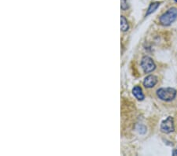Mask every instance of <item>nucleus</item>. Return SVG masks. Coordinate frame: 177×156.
<instances>
[{
  "label": "nucleus",
  "instance_id": "obj_11",
  "mask_svg": "<svg viewBox=\"0 0 177 156\" xmlns=\"http://www.w3.org/2000/svg\"><path fill=\"white\" fill-rule=\"evenodd\" d=\"M175 2H177V0H175Z\"/></svg>",
  "mask_w": 177,
  "mask_h": 156
},
{
  "label": "nucleus",
  "instance_id": "obj_8",
  "mask_svg": "<svg viewBox=\"0 0 177 156\" xmlns=\"http://www.w3.org/2000/svg\"><path fill=\"white\" fill-rule=\"evenodd\" d=\"M120 26H121V30L123 32L127 31L129 29L128 23L124 16H121V17H120Z\"/></svg>",
  "mask_w": 177,
  "mask_h": 156
},
{
  "label": "nucleus",
  "instance_id": "obj_6",
  "mask_svg": "<svg viewBox=\"0 0 177 156\" xmlns=\"http://www.w3.org/2000/svg\"><path fill=\"white\" fill-rule=\"evenodd\" d=\"M132 93L135 97H136L138 100H144V95H143V91H142V88L139 87V86H136V87L133 88Z\"/></svg>",
  "mask_w": 177,
  "mask_h": 156
},
{
  "label": "nucleus",
  "instance_id": "obj_5",
  "mask_svg": "<svg viewBox=\"0 0 177 156\" xmlns=\"http://www.w3.org/2000/svg\"><path fill=\"white\" fill-rule=\"evenodd\" d=\"M157 83H158L157 77L153 75H149L145 78L144 81H143V85L147 88H150V87H154Z\"/></svg>",
  "mask_w": 177,
  "mask_h": 156
},
{
  "label": "nucleus",
  "instance_id": "obj_4",
  "mask_svg": "<svg viewBox=\"0 0 177 156\" xmlns=\"http://www.w3.org/2000/svg\"><path fill=\"white\" fill-rule=\"evenodd\" d=\"M175 127H174V121L173 118L168 117L165 121L162 122L161 125V130L164 133H170L173 132Z\"/></svg>",
  "mask_w": 177,
  "mask_h": 156
},
{
  "label": "nucleus",
  "instance_id": "obj_7",
  "mask_svg": "<svg viewBox=\"0 0 177 156\" xmlns=\"http://www.w3.org/2000/svg\"><path fill=\"white\" fill-rule=\"evenodd\" d=\"M159 6H160V2H152V3L150 5V7H149V8H148L147 11H146V16L150 15V14H151L152 13L154 12V11H156L157 9H158V7H159Z\"/></svg>",
  "mask_w": 177,
  "mask_h": 156
},
{
  "label": "nucleus",
  "instance_id": "obj_9",
  "mask_svg": "<svg viewBox=\"0 0 177 156\" xmlns=\"http://www.w3.org/2000/svg\"><path fill=\"white\" fill-rule=\"evenodd\" d=\"M127 0H121V8L123 10H126V9L128 8V5H127Z\"/></svg>",
  "mask_w": 177,
  "mask_h": 156
},
{
  "label": "nucleus",
  "instance_id": "obj_3",
  "mask_svg": "<svg viewBox=\"0 0 177 156\" xmlns=\"http://www.w3.org/2000/svg\"><path fill=\"white\" fill-rule=\"evenodd\" d=\"M141 66L143 68V71L146 74L153 72L155 69V68H156V65H155V63L153 61V59L148 56H144L142 58Z\"/></svg>",
  "mask_w": 177,
  "mask_h": 156
},
{
  "label": "nucleus",
  "instance_id": "obj_10",
  "mask_svg": "<svg viewBox=\"0 0 177 156\" xmlns=\"http://www.w3.org/2000/svg\"><path fill=\"white\" fill-rule=\"evenodd\" d=\"M172 155H177V149L174 150V151H172Z\"/></svg>",
  "mask_w": 177,
  "mask_h": 156
},
{
  "label": "nucleus",
  "instance_id": "obj_1",
  "mask_svg": "<svg viewBox=\"0 0 177 156\" xmlns=\"http://www.w3.org/2000/svg\"><path fill=\"white\" fill-rule=\"evenodd\" d=\"M177 18V9L175 7L170 8L168 11L162 14L160 17V23L164 26H169L176 20Z\"/></svg>",
  "mask_w": 177,
  "mask_h": 156
},
{
  "label": "nucleus",
  "instance_id": "obj_2",
  "mask_svg": "<svg viewBox=\"0 0 177 156\" xmlns=\"http://www.w3.org/2000/svg\"><path fill=\"white\" fill-rule=\"evenodd\" d=\"M157 96L158 98L163 101H172L176 96V90L172 87L160 88L157 91Z\"/></svg>",
  "mask_w": 177,
  "mask_h": 156
}]
</instances>
